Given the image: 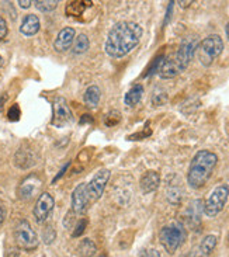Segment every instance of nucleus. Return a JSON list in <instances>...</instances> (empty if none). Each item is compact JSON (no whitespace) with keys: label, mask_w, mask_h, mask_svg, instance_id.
<instances>
[{"label":"nucleus","mask_w":229,"mask_h":257,"mask_svg":"<svg viewBox=\"0 0 229 257\" xmlns=\"http://www.w3.org/2000/svg\"><path fill=\"white\" fill-rule=\"evenodd\" d=\"M144 34L142 27L134 21H120L114 24L105 38V52L112 58H123L138 47Z\"/></svg>","instance_id":"f257e3e1"},{"label":"nucleus","mask_w":229,"mask_h":257,"mask_svg":"<svg viewBox=\"0 0 229 257\" xmlns=\"http://www.w3.org/2000/svg\"><path fill=\"white\" fill-rule=\"evenodd\" d=\"M197 48H198V41L195 38H184L173 55L163 61L159 69V76L162 79H173L179 76L187 69V66L197 52Z\"/></svg>","instance_id":"f03ea898"},{"label":"nucleus","mask_w":229,"mask_h":257,"mask_svg":"<svg viewBox=\"0 0 229 257\" xmlns=\"http://www.w3.org/2000/svg\"><path fill=\"white\" fill-rule=\"evenodd\" d=\"M216 163H218V156L215 153L207 151V149L198 151L188 167V186L195 190L205 186L215 170Z\"/></svg>","instance_id":"7ed1b4c3"},{"label":"nucleus","mask_w":229,"mask_h":257,"mask_svg":"<svg viewBox=\"0 0 229 257\" xmlns=\"http://www.w3.org/2000/svg\"><path fill=\"white\" fill-rule=\"evenodd\" d=\"M223 41L219 35L212 34L205 37L197 48L198 59L204 66H209L215 61L218 56L222 54Z\"/></svg>","instance_id":"20e7f679"},{"label":"nucleus","mask_w":229,"mask_h":257,"mask_svg":"<svg viewBox=\"0 0 229 257\" xmlns=\"http://www.w3.org/2000/svg\"><path fill=\"white\" fill-rule=\"evenodd\" d=\"M159 240L165 250L170 254L180 247L186 240V230L180 223H170L167 226H163L159 233Z\"/></svg>","instance_id":"39448f33"},{"label":"nucleus","mask_w":229,"mask_h":257,"mask_svg":"<svg viewBox=\"0 0 229 257\" xmlns=\"http://www.w3.org/2000/svg\"><path fill=\"white\" fill-rule=\"evenodd\" d=\"M229 198V186L228 184H219L216 186L204 202V214L209 218L216 216L226 205Z\"/></svg>","instance_id":"423d86ee"},{"label":"nucleus","mask_w":229,"mask_h":257,"mask_svg":"<svg viewBox=\"0 0 229 257\" xmlns=\"http://www.w3.org/2000/svg\"><path fill=\"white\" fill-rule=\"evenodd\" d=\"M14 240L19 247L24 250L31 251L38 247V237L35 230L31 228V225L26 219H21L20 222L14 228Z\"/></svg>","instance_id":"0eeeda50"},{"label":"nucleus","mask_w":229,"mask_h":257,"mask_svg":"<svg viewBox=\"0 0 229 257\" xmlns=\"http://www.w3.org/2000/svg\"><path fill=\"white\" fill-rule=\"evenodd\" d=\"M110 180V170L108 169H100L97 173L91 177V180L87 183V195L90 201H97L103 195L105 184Z\"/></svg>","instance_id":"6e6552de"},{"label":"nucleus","mask_w":229,"mask_h":257,"mask_svg":"<svg viewBox=\"0 0 229 257\" xmlns=\"http://www.w3.org/2000/svg\"><path fill=\"white\" fill-rule=\"evenodd\" d=\"M42 187V180L37 174H30L24 180L21 181L19 187V198L23 201H31L37 195L40 194Z\"/></svg>","instance_id":"1a4fd4ad"},{"label":"nucleus","mask_w":229,"mask_h":257,"mask_svg":"<svg viewBox=\"0 0 229 257\" xmlns=\"http://www.w3.org/2000/svg\"><path fill=\"white\" fill-rule=\"evenodd\" d=\"M73 121L72 112L66 100L63 97H55L54 100V118H52V125L56 128H62L68 125Z\"/></svg>","instance_id":"9d476101"},{"label":"nucleus","mask_w":229,"mask_h":257,"mask_svg":"<svg viewBox=\"0 0 229 257\" xmlns=\"http://www.w3.org/2000/svg\"><path fill=\"white\" fill-rule=\"evenodd\" d=\"M55 207V200H54V197L49 194V193H42L38 197V200L35 202V207H34V216H35V221L38 223L45 222L47 219L51 215V212H52V209Z\"/></svg>","instance_id":"9b49d317"},{"label":"nucleus","mask_w":229,"mask_h":257,"mask_svg":"<svg viewBox=\"0 0 229 257\" xmlns=\"http://www.w3.org/2000/svg\"><path fill=\"white\" fill-rule=\"evenodd\" d=\"M89 201L90 200L87 195V184L82 183L72 193V212L77 214V215L84 214L87 209V205H89Z\"/></svg>","instance_id":"f8f14e48"},{"label":"nucleus","mask_w":229,"mask_h":257,"mask_svg":"<svg viewBox=\"0 0 229 257\" xmlns=\"http://www.w3.org/2000/svg\"><path fill=\"white\" fill-rule=\"evenodd\" d=\"M37 160H38V155L30 146L20 148L16 153V156H14V163H16V166L20 167V169H28V167L34 166Z\"/></svg>","instance_id":"ddd939ff"},{"label":"nucleus","mask_w":229,"mask_h":257,"mask_svg":"<svg viewBox=\"0 0 229 257\" xmlns=\"http://www.w3.org/2000/svg\"><path fill=\"white\" fill-rule=\"evenodd\" d=\"M160 184V174L155 170H148L142 174L139 180V187L142 190L144 194H151L159 188Z\"/></svg>","instance_id":"4468645a"},{"label":"nucleus","mask_w":229,"mask_h":257,"mask_svg":"<svg viewBox=\"0 0 229 257\" xmlns=\"http://www.w3.org/2000/svg\"><path fill=\"white\" fill-rule=\"evenodd\" d=\"M73 41H75V28L65 27L59 31V34L56 35L54 48L58 52H65L72 47Z\"/></svg>","instance_id":"2eb2a0df"},{"label":"nucleus","mask_w":229,"mask_h":257,"mask_svg":"<svg viewBox=\"0 0 229 257\" xmlns=\"http://www.w3.org/2000/svg\"><path fill=\"white\" fill-rule=\"evenodd\" d=\"M21 34L26 37H33L40 31V19L35 14H27L20 26Z\"/></svg>","instance_id":"dca6fc26"},{"label":"nucleus","mask_w":229,"mask_h":257,"mask_svg":"<svg viewBox=\"0 0 229 257\" xmlns=\"http://www.w3.org/2000/svg\"><path fill=\"white\" fill-rule=\"evenodd\" d=\"M142 94H144V87H142V84H135V86H132L131 89L127 91V94H125V105H128V107H135V105L141 101Z\"/></svg>","instance_id":"f3484780"},{"label":"nucleus","mask_w":229,"mask_h":257,"mask_svg":"<svg viewBox=\"0 0 229 257\" xmlns=\"http://www.w3.org/2000/svg\"><path fill=\"white\" fill-rule=\"evenodd\" d=\"M101 98V91L97 86H90L84 93V104L89 108H96Z\"/></svg>","instance_id":"a211bd4d"},{"label":"nucleus","mask_w":229,"mask_h":257,"mask_svg":"<svg viewBox=\"0 0 229 257\" xmlns=\"http://www.w3.org/2000/svg\"><path fill=\"white\" fill-rule=\"evenodd\" d=\"M91 6V2L86 0H76V2H70L66 6V14L68 16H82L86 9Z\"/></svg>","instance_id":"6ab92c4d"},{"label":"nucleus","mask_w":229,"mask_h":257,"mask_svg":"<svg viewBox=\"0 0 229 257\" xmlns=\"http://www.w3.org/2000/svg\"><path fill=\"white\" fill-rule=\"evenodd\" d=\"M97 253V246L90 239H83L77 246V254L80 257H91Z\"/></svg>","instance_id":"aec40b11"},{"label":"nucleus","mask_w":229,"mask_h":257,"mask_svg":"<svg viewBox=\"0 0 229 257\" xmlns=\"http://www.w3.org/2000/svg\"><path fill=\"white\" fill-rule=\"evenodd\" d=\"M216 243H218V239L215 235H208L202 239V242L200 243V254L204 257L209 256L212 251L215 250Z\"/></svg>","instance_id":"412c9836"},{"label":"nucleus","mask_w":229,"mask_h":257,"mask_svg":"<svg viewBox=\"0 0 229 257\" xmlns=\"http://www.w3.org/2000/svg\"><path fill=\"white\" fill-rule=\"evenodd\" d=\"M90 47V41H89V37L86 34H79L77 38L73 41V54H84Z\"/></svg>","instance_id":"4be33fe9"},{"label":"nucleus","mask_w":229,"mask_h":257,"mask_svg":"<svg viewBox=\"0 0 229 257\" xmlns=\"http://www.w3.org/2000/svg\"><path fill=\"white\" fill-rule=\"evenodd\" d=\"M56 6H58V2L56 0H37L35 2V7L40 12H44V13H48V12L55 10Z\"/></svg>","instance_id":"5701e85b"},{"label":"nucleus","mask_w":229,"mask_h":257,"mask_svg":"<svg viewBox=\"0 0 229 257\" xmlns=\"http://www.w3.org/2000/svg\"><path fill=\"white\" fill-rule=\"evenodd\" d=\"M167 101V93L165 90H160V89H158V90L155 91L152 94V104L155 105V107H160V105H163Z\"/></svg>","instance_id":"b1692460"},{"label":"nucleus","mask_w":229,"mask_h":257,"mask_svg":"<svg viewBox=\"0 0 229 257\" xmlns=\"http://www.w3.org/2000/svg\"><path fill=\"white\" fill-rule=\"evenodd\" d=\"M120 119H121V114L117 111H111L110 114H107V115H105L104 124L107 126H112V125H116L117 122H120Z\"/></svg>","instance_id":"393cba45"},{"label":"nucleus","mask_w":229,"mask_h":257,"mask_svg":"<svg viewBox=\"0 0 229 257\" xmlns=\"http://www.w3.org/2000/svg\"><path fill=\"white\" fill-rule=\"evenodd\" d=\"M42 236H44V242L47 244L52 243L54 242V239H55V230H54V226H47L45 229H44V233H42Z\"/></svg>","instance_id":"a878e982"},{"label":"nucleus","mask_w":229,"mask_h":257,"mask_svg":"<svg viewBox=\"0 0 229 257\" xmlns=\"http://www.w3.org/2000/svg\"><path fill=\"white\" fill-rule=\"evenodd\" d=\"M86 226H87V221H86V219H82V221L76 225V228H75V230H73L72 236L73 237L80 236V235L84 232V229H86Z\"/></svg>","instance_id":"bb28decb"},{"label":"nucleus","mask_w":229,"mask_h":257,"mask_svg":"<svg viewBox=\"0 0 229 257\" xmlns=\"http://www.w3.org/2000/svg\"><path fill=\"white\" fill-rule=\"evenodd\" d=\"M7 117L9 119H12V121H17V119L20 118V108H19V105L14 104L9 112H7Z\"/></svg>","instance_id":"cd10ccee"},{"label":"nucleus","mask_w":229,"mask_h":257,"mask_svg":"<svg viewBox=\"0 0 229 257\" xmlns=\"http://www.w3.org/2000/svg\"><path fill=\"white\" fill-rule=\"evenodd\" d=\"M9 33V28H7V23L3 17H0V40H5Z\"/></svg>","instance_id":"c85d7f7f"},{"label":"nucleus","mask_w":229,"mask_h":257,"mask_svg":"<svg viewBox=\"0 0 229 257\" xmlns=\"http://www.w3.org/2000/svg\"><path fill=\"white\" fill-rule=\"evenodd\" d=\"M139 257H160V253L156 249H148Z\"/></svg>","instance_id":"c756f323"},{"label":"nucleus","mask_w":229,"mask_h":257,"mask_svg":"<svg viewBox=\"0 0 229 257\" xmlns=\"http://www.w3.org/2000/svg\"><path fill=\"white\" fill-rule=\"evenodd\" d=\"M19 5H20V7H23V9H28V7L31 6V2H30V0H19Z\"/></svg>","instance_id":"7c9ffc66"},{"label":"nucleus","mask_w":229,"mask_h":257,"mask_svg":"<svg viewBox=\"0 0 229 257\" xmlns=\"http://www.w3.org/2000/svg\"><path fill=\"white\" fill-rule=\"evenodd\" d=\"M5 216H6V214H5V207H3V204L0 202V223H3Z\"/></svg>","instance_id":"2f4dec72"},{"label":"nucleus","mask_w":229,"mask_h":257,"mask_svg":"<svg viewBox=\"0 0 229 257\" xmlns=\"http://www.w3.org/2000/svg\"><path fill=\"white\" fill-rule=\"evenodd\" d=\"M193 2H179V5H181V7H187L188 5H191Z\"/></svg>","instance_id":"473e14b6"},{"label":"nucleus","mask_w":229,"mask_h":257,"mask_svg":"<svg viewBox=\"0 0 229 257\" xmlns=\"http://www.w3.org/2000/svg\"><path fill=\"white\" fill-rule=\"evenodd\" d=\"M225 31H226V37H228V40H229V23L226 24V27H225Z\"/></svg>","instance_id":"72a5a7b5"},{"label":"nucleus","mask_w":229,"mask_h":257,"mask_svg":"<svg viewBox=\"0 0 229 257\" xmlns=\"http://www.w3.org/2000/svg\"><path fill=\"white\" fill-rule=\"evenodd\" d=\"M0 66H3V58L0 55Z\"/></svg>","instance_id":"f704fd0d"},{"label":"nucleus","mask_w":229,"mask_h":257,"mask_svg":"<svg viewBox=\"0 0 229 257\" xmlns=\"http://www.w3.org/2000/svg\"><path fill=\"white\" fill-rule=\"evenodd\" d=\"M101 257H104V256H101Z\"/></svg>","instance_id":"c9c22d12"}]
</instances>
